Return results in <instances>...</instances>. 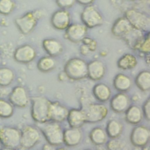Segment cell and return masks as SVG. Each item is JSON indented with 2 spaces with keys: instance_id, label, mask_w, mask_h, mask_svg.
<instances>
[{
  "instance_id": "obj_1",
  "label": "cell",
  "mask_w": 150,
  "mask_h": 150,
  "mask_svg": "<svg viewBox=\"0 0 150 150\" xmlns=\"http://www.w3.org/2000/svg\"><path fill=\"white\" fill-rule=\"evenodd\" d=\"M50 103L43 97L32 98L31 115L35 121L40 124L50 121L49 112Z\"/></svg>"
},
{
  "instance_id": "obj_2",
  "label": "cell",
  "mask_w": 150,
  "mask_h": 150,
  "mask_svg": "<svg viewBox=\"0 0 150 150\" xmlns=\"http://www.w3.org/2000/svg\"><path fill=\"white\" fill-rule=\"evenodd\" d=\"M41 124L40 130L49 144L59 146L63 144V131L59 122L47 121Z\"/></svg>"
},
{
  "instance_id": "obj_3",
  "label": "cell",
  "mask_w": 150,
  "mask_h": 150,
  "mask_svg": "<svg viewBox=\"0 0 150 150\" xmlns=\"http://www.w3.org/2000/svg\"><path fill=\"white\" fill-rule=\"evenodd\" d=\"M64 71L71 80H81L87 76V64L81 59L72 58L65 64Z\"/></svg>"
},
{
  "instance_id": "obj_4",
  "label": "cell",
  "mask_w": 150,
  "mask_h": 150,
  "mask_svg": "<svg viewBox=\"0 0 150 150\" xmlns=\"http://www.w3.org/2000/svg\"><path fill=\"white\" fill-rule=\"evenodd\" d=\"M21 131L18 128L4 126L0 128V144L7 149H16L20 146Z\"/></svg>"
},
{
  "instance_id": "obj_5",
  "label": "cell",
  "mask_w": 150,
  "mask_h": 150,
  "mask_svg": "<svg viewBox=\"0 0 150 150\" xmlns=\"http://www.w3.org/2000/svg\"><path fill=\"white\" fill-rule=\"evenodd\" d=\"M125 17L132 28L145 33L149 32L150 18L145 13L135 9H129L125 12Z\"/></svg>"
},
{
  "instance_id": "obj_6",
  "label": "cell",
  "mask_w": 150,
  "mask_h": 150,
  "mask_svg": "<svg viewBox=\"0 0 150 150\" xmlns=\"http://www.w3.org/2000/svg\"><path fill=\"white\" fill-rule=\"evenodd\" d=\"M39 11L28 12L15 19V23L19 30L24 35L31 33L36 27L38 19L40 18Z\"/></svg>"
},
{
  "instance_id": "obj_7",
  "label": "cell",
  "mask_w": 150,
  "mask_h": 150,
  "mask_svg": "<svg viewBox=\"0 0 150 150\" xmlns=\"http://www.w3.org/2000/svg\"><path fill=\"white\" fill-rule=\"evenodd\" d=\"M81 19L83 24L87 28H93L98 26L103 23V18L97 9L93 5L86 6L81 13Z\"/></svg>"
},
{
  "instance_id": "obj_8",
  "label": "cell",
  "mask_w": 150,
  "mask_h": 150,
  "mask_svg": "<svg viewBox=\"0 0 150 150\" xmlns=\"http://www.w3.org/2000/svg\"><path fill=\"white\" fill-rule=\"evenodd\" d=\"M86 122L96 123L104 119L107 114V107L102 104H91L82 110Z\"/></svg>"
},
{
  "instance_id": "obj_9",
  "label": "cell",
  "mask_w": 150,
  "mask_h": 150,
  "mask_svg": "<svg viewBox=\"0 0 150 150\" xmlns=\"http://www.w3.org/2000/svg\"><path fill=\"white\" fill-rule=\"evenodd\" d=\"M40 137L37 128L31 125L25 126L21 131L20 146L25 149H30L39 142Z\"/></svg>"
},
{
  "instance_id": "obj_10",
  "label": "cell",
  "mask_w": 150,
  "mask_h": 150,
  "mask_svg": "<svg viewBox=\"0 0 150 150\" xmlns=\"http://www.w3.org/2000/svg\"><path fill=\"white\" fill-rule=\"evenodd\" d=\"M149 129L144 125H138L134 128L130 135L131 144L137 147L146 146L149 141Z\"/></svg>"
},
{
  "instance_id": "obj_11",
  "label": "cell",
  "mask_w": 150,
  "mask_h": 150,
  "mask_svg": "<svg viewBox=\"0 0 150 150\" xmlns=\"http://www.w3.org/2000/svg\"><path fill=\"white\" fill-rule=\"evenodd\" d=\"M65 30V36L68 40L73 43H79L86 37L87 28L81 23H70Z\"/></svg>"
},
{
  "instance_id": "obj_12",
  "label": "cell",
  "mask_w": 150,
  "mask_h": 150,
  "mask_svg": "<svg viewBox=\"0 0 150 150\" xmlns=\"http://www.w3.org/2000/svg\"><path fill=\"white\" fill-rule=\"evenodd\" d=\"M36 56L35 48L30 45H23L16 48L13 53L15 60L21 63H28L33 61Z\"/></svg>"
},
{
  "instance_id": "obj_13",
  "label": "cell",
  "mask_w": 150,
  "mask_h": 150,
  "mask_svg": "<svg viewBox=\"0 0 150 150\" xmlns=\"http://www.w3.org/2000/svg\"><path fill=\"white\" fill-rule=\"evenodd\" d=\"M70 15L67 9H60L52 15L50 22L52 26L58 30H65L70 24Z\"/></svg>"
},
{
  "instance_id": "obj_14",
  "label": "cell",
  "mask_w": 150,
  "mask_h": 150,
  "mask_svg": "<svg viewBox=\"0 0 150 150\" xmlns=\"http://www.w3.org/2000/svg\"><path fill=\"white\" fill-rule=\"evenodd\" d=\"M9 101L13 106L19 108L26 107L29 102V97L26 89L20 86L15 87L9 96Z\"/></svg>"
},
{
  "instance_id": "obj_15",
  "label": "cell",
  "mask_w": 150,
  "mask_h": 150,
  "mask_svg": "<svg viewBox=\"0 0 150 150\" xmlns=\"http://www.w3.org/2000/svg\"><path fill=\"white\" fill-rule=\"evenodd\" d=\"M69 111L64 106L58 102H51L49 107L50 121L60 122L67 118Z\"/></svg>"
},
{
  "instance_id": "obj_16",
  "label": "cell",
  "mask_w": 150,
  "mask_h": 150,
  "mask_svg": "<svg viewBox=\"0 0 150 150\" xmlns=\"http://www.w3.org/2000/svg\"><path fill=\"white\" fill-rule=\"evenodd\" d=\"M145 34L146 33L132 28L122 38L130 48L137 50L143 41Z\"/></svg>"
},
{
  "instance_id": "obj_17",
  "label": "cell",
  "mask_w": 150,
  "mask_h": 150,
  "mask_svg": "<svg viewBox=\"0 0 150 150\" xmlns=\"http://www.w3.org/2000/svg\"><path fill=\"white\" fill-rule=\"evenodd\" d=\"M105 72V65L101 60H94L87 64V76L93 80H100L104 76Z\"/></svg>"
},
{
  "instance_id": "obj_18",
  "label": "cell",
  "mask_w": 150,
  "mask_h": 150,
  "mask_svg": "<svg viewBox=\"0 0 150 150\" xmlns=\"http://www.w3.org/2000/svg\"><path fill=\"white\" fill-rule=\"evenodd\" d=\"M129 98L127 95L120 93L114 96L110 101L111 109L118 113L125 112L129 106Z\"/></svg>"
},
{
  "instance_id": "obj_19",
  "label": "cell",
  "mask_w": 150,
  "mask_h": 150,
  "mask_svg": "<svg viewBox=\"0 0 150 150\" xmlns=\"http://www.w3.org/2000/svg\"><path fill=\"white\" fill-rule=\"evenodd\" d=\"M81 139L82 133L78 128L70 127L63 131V143L67 146H77Z\"/></svg>"
},
{
  "instance_id": "obj_20",
  "label": "cell",
  "mask_w": 150,
  "mask_h": 150,
  "mask_svg": "<svg viewBox=\"0 0 150 150\" xmlns=\"http://www.w3.org/2000/svg\"><path fill=\"white\" fill-rule=\"evenodd\" d=\"M132 28V26L125 16L120 17L113 23L111 32L114 36L122 38Z\"/></svg>"
},
{
  "instance_id": "obj_21",
  "label": "cell",
  "mask_w": 150,
  "mask_h": 150,
  "mask_svg": "<svg viewBox=\"0 0 150 150\" xmlns=\"http://www.w3.org/2000/svg\"><path fill=\"white\" fill-rule=\"evenodd\" d=\"M42 46L46 53L52 57L59 56L63 51V46L60 41L54 38H47L43 40Z\"/></svg>"
},
{
  "instance_id": "obj_22",
  "label": "cell",
  "mask_w": 150,
  "mask_h": 150,
  "mask_svg": "<svg viewBox=\"0 0 150 150\" xmlns=\"http://www.w3.org/2000/svg\"><path fill=\"white\" fill-rule=\"evenodd\" d=\"M66 118L70 127L73 128H80L86 122L82 110L71 109L69 111Z\"/></svg>"
},
{
  "instance_id": "obj_23",
  "label": "cell",
  "mask_w": 150,
  "mask_h": 150,
  "mask_svg": "<svg viewBox=\"0 0 150 150\" xmlns=\"http://www.w3.org/2000/svg\"><path fill=\"white\" fill-rule=\"evenodd\" d=\"M125 112V120L131 124H137L142 119L143 114L141 108L137 105H131L127 109Z\"/></svg>"
},
{
  "instance_id": "obj_24",
  "label": "cell",
  "mask_w": 150,
  "mask_h": 150,
  "mask_svg": "<svg viewBox=\"0 0 150 150\" xmlns=\"http://www.w3.org/2000/svg\"><path fill=\"white\" fill-rule=\"evenodd\" d=\"M113 84L114 87L121 92H125L129 90L132 86L130 78L122 73H119L115 76Z\"/></svg>"
},
{
  "instance_id": "obj_25",
  "label": "cell",
  "mask_w": 150,
  "mask_h": 150,
  "mask_svg": "<svg viewBox=\"0 0 150 150\" xmlns=\"http://www.w3.org/2000/svg\"><path fill=\"white\" fill-rule=\"evenodd\" d=\"M93 93L98 101L104 102L107 101L111 96V90L110 87L104 83H98L94 86Z\"/></svg>"
},
{
  "instance_id": "obj_26",
  "label": "cell",
  "mask_w": 150,
  "mask_h": 150,
  "mask_svg": "<svg viewBox=\"0 0 150 150\" xmlns=\"http://www.w3.org/2000/svg\"><path fill=\"white\" fill-rule=\"evenodd\" d=\"M137 64V59L132 54L127 53L121 56L117 62V66L122 70L134 69Z\"/></svg>"
},
{
  "instance_id": "obj_27",
  "label": "cell",
  "mask_w": 150,
  "mask_h": 150,
  "mask_svg": "<svg viewBox=\"0 0 150 150\" xmlns=\"http://www.w3.org/2000/svg\"><path fill=\"white\" fill-rule=\"evenodd\" d=\"M135 83L142 91H148L150 88V73L148 70H143L137 76Z\"/></svg>"
},
{
  "instance_id": "obj_28",
  "label": "cell",
  "mask_w": 150,
  "mask_h": 150,
  "mask_svg": "<svg viewBox=\"0 0 150 150\" xmlns=\"http://www.w3.org/2000/svg\"><path fill=\"white\" fill-rule=\"evenodd\" d=\"M89 137L90 141L96 145H101L105 144L107 139L106 132L100 127H97L92 129Z\"/></svg>"
},
{
  "instance_id": "obj_29",
  "label": "cell",
  "mask_w": 150,
  "mask_h": 150,
  "mask_svg": "<svg viewBox=\"0 0 150 150\" xmlns=\"http://www.w3.org/2000/svg\"><path fill=\"white\" fill-rule=\"evenodd\" d=\"M122 125L120 122L115 120H111L107 125V135L111 138H117L122 133Z\"/></svg>"
},
{
  "instance_id": "obj_30",
  "label": "cell",
  "mask_w": 150,
  "mask_h": 150,
  "mask_svg": "<svg viewBox=\"0 0 150 150\" xmlns=\"http://www.w3.org/2000/svg\"><path fill=\"white\" fill-rule=\"evenodd\" d=\"M15 73L9 67L3 66L0 67V86L6 87L13 81Z\"/></svg>"
},
{
  "instance_id": "obj_31",
  "label": "cell",
  "mask_w": 150,
  "mask_h": 150,
  "mask_svg": "<svg viewBox=\"0 0 150 150\" xmlns=\"http://www.w3.org/2000/svg\"><path fill=\"white\" fill-rule=\"evenodd\" d=\"M56 66L55 60L52 56H45L40 59L38 62V69L42 72L46 73L52 71Z\"/></svg>"
},
{
  "instance_id": "obj_32",
  "label": "cell",
  "mask_w": 150,
  "mask_h": 150,
  "mask_svg": "<svg viewBox=\"0 0 150 150\" xmlns=\"http://www.w3.org/2000/svg\"><path fill=\"white\" fill-rule=\"evenodd\" d=\"M13 105L4 98H0V117L8 118L11 117L13 113Z\"/></svg>"
},
{
  "instance_id": "obj_33",
  "label": "cell",
  "mask_w": 150,
  "mask_h": 150,
  "mask_svg": "<svg viewBox=\"0 0 150 150\" xmlns=\"http://www.w3.org/2000/svg\"><path fill=\"white\" fill-rule=\"evenodd\" d=\"M14 0H0V14L4 16L10 15L15 9Z\"/></svg>"
},
{
  "instance_id": "obj_34",
  "label": "cell",
  "mask_w": 150,
  "mask_h": 150,
  "mask_svg": "<svg viewBox=\"0 0 150 150\" xmlns=\"http://www.w3.org/2000/svg\"><path fill=\"white\" fill-rule=\"evenodd\" d=\"M137 50L145 54H149L150 51V40H149V32H146L143 41L140 44Z\"/></svg>"
},
{
  "instance_id": "obj_35",
  "label": "cell",
  "mask_w": 150,
  "mask_h": 150,
  "mask_svg": "<svg viewBox=\"0 0 150 150\" xmlns=\"http://www.w3.org/2000/svg\"><path fill=\"white\" fill-rule=\"evenodd\" d=\"M124 146V143L120 140H117L115 138H112L107 144V147L110 150H117L121 149Z\"/></svg>"
},
{
  "instance_id": "obj_36",
  "label": "cell",
  "mask_w": 150,
  "mask_h": 150,
  "mask_svg": "<svg viewBox=\"0 0 150 150\" xmlns=\"http://www.w3.org/2000/svg\"><path fill=\"white\" fill-rule=\"evenodd\" d=\"M76 2V0H56V3L60 9L70 8Z\"/></svg>"
},
{
  "instance_id": "obj_37",
  "label": "cell",
  "mask_w": 150,
  "mask_h": 150,
  "mask_svg": "<svg viewBox=\"0 0 150 150\" xmlns=\"http://www.w3.org/2000/svg\"><path fill=\"white\" fill-rule=\"evenodd\" d=\"M142 114L145 118L149 121L150 118V100L148 98L144 104L142 108Z\"/></svg>"
},
{
  "instance_id": "obj_38",
  "label": "cell",
  "mask_w": 150,
  "mask_h": 150,
  "mask_svg": "<svg viewBox=\"0 0 150 150\" xmlns=\"http://www.w3.org/2000/svg\"><path fill=\"white\" fill-rule=\"evenodd\" d=\"M83 43L86 45L90 51H94L97 48V43L94 40L85 37L82 40Z\"/></svg>"
},
{
  "instance_id": "obj_39",
  "label": "cell",
  "mask_w": 150,
  "mask_h": 150,
  "mask_svg": "<svg viewBox=\"0 0 150 150\" xmlns=\"http://www.w3.org/2000/svg\"><path fill=\"white\" fill-rule=\"evenodd\" d=\"M94 0H76V2L83 6H87L92 4Z\"/></svg>"
},
{
  "instance_id": "obj_40",
  "label": "cell",
  "mask_w": 150,
  "mask_h": 150,
  "mask_svg": "<svg viewBox=\"0 0 150 150\" xmlns=\"http://www.w3.org/2000/svg\"><path fill=\"white\" fill-rule=\"evenodd\" d=\"M80 51H81V53L83 54H86L88 53V52L90 51L89 49L88 48V47L86 45H83L81 46V47L80 48Z\"/></svg>"
},
{
  "instance_id": "obj_41",
  "label": "cell",
  "mask_w": 150,
  "mask_h": 150,
  "mask_svg": "<svg viewBox=\"0 0 150 150\" xmlns=\"http://www.w3.org/2000/svg\"><path fill=\"white\" fill-rule=\"evenodd\" d=\"M149 54H145V56H146L145 57H146V58H145V61H146V62L148 65H149Z\"/></svg>"
},
{
  "instance_id": "obj_42",
  "label": "cell",
  "mask_w": 150,
  "mask_h": 150,
  "mask_svg": "<svg viewBox=\"0 0 150 150\" xmlns=\"http://www.w3.org/2000/svg\"><path fill=\"white\" fill-rule=\"evenodd\" d=\"M128 1H134V0H128Z\"/></svg>"
},
{
  "instance_id": "obj_43",
  "label": "cell",
  "mask_w": 150,
  "mask_h": 150,
  "mask_svg": "<svg viewBox=\"0 0 150 150\" xmlns=\"http://www.w3.org/2000/svg\"><path fill=\"white\" fill-rule=\"evenodd\" d=\"M0 60H1V58H0Z\"/></svg>"
},
{
  "instance_id": "obj_44",
  "label": "cell",
  "mask_w": 150,
  "mask_h": 150,
  "mask_svg": "<svg viewBox=\"0 0 150 150\" xmlns=\"http://www.w3.org/2000/svg\"><path fill=\"white\" fill-rule=\"evenodd\" d=\"M0 149H1V148H0Z\"/></svg>"
}]
</instances>
